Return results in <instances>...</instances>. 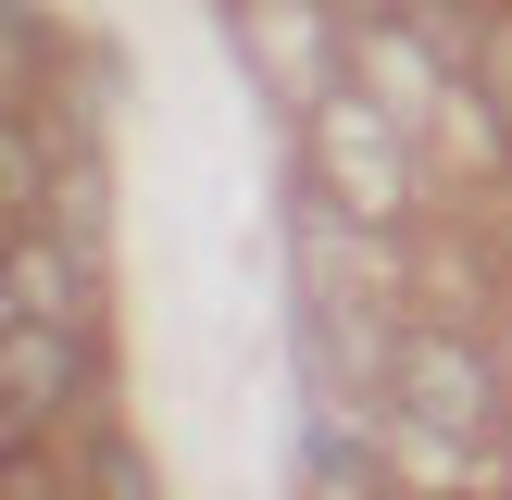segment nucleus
Here are the masks:
<instances>
[{"instance_id": "39448f33", "label": "nucleus", "mask_w": 512, "mask_h": 500, "mask_svg": "<svg viewBox=\"0 0 512 500\" xmlns=\"http://www.w3.org/2000/svg\"><path fill=\"white\" fill-rule=\"evenodd\" d=\"M88 488H100V500H150V463H138L125 438H100V450H88Z\"/></svg>"}, {"instance_id": "f257e3e1", "label": "nucleus", "mask_w": 512, "mask_h": 500, "mask_svg": "<svg viewBox=\"0 0 512 500\" xmlns=\"http://www.w3.org/2000/svg\"><path fill=\"white\" fill-rule=\"evenodd\" d=\"M400 400H413L425 438H475V425H488V363H475L463 338H413L400 350Z\"/></svg>"}, {"instance_id": "423d86ee", "label": "nucleus", "mask_w": 512, "mask_h": 500, "mask_svg": "<svg viewBox=\"0 0 512 500\" xmlns=\"http://www.w3.org/2000/svg\"><path fill=\"white\" fill-rule=\"evenodd\" d=\"M0 175H13V200L38 213V188H50V175H38V138H25V125H13V150H0Z\"/></svg>"}, {"instance_id": "0eeeda50", "label": "nucleus", "mask_w": 512, "mask_h": 500, "mask_svg": "<svg viewBox=\"0 0 512 500\" xmlns=\"http://www.w3.org/2000/svg\"><path fill=\"white\" fill-rule=\"evenodd\" d=\"M488 63H500V88H512V25H500V50H488Z\"/></svg>"}, {"instance_id": "7ed1b4c3", "label": "nucleus", "mask_w": 512, "mask_h": 500, "mask_svg": "<svg viewBox=\"0 0 512 500\" xmlns=\"http://www.w3.org/2000/svg\"><path fill=\"white\" fill-rule=\"evenodd\" d=\"M63 375H75L63 325H13V425H38L50 400H63Z\"/></svg>"}, {"instance_id": "f03ea898", "label": "nucleus", "mask_w": 512, "mask_h": 500, "mask_svg": "<svg viewBox=\"0 0 512 500\" xmlns=\"http://www.w3.org/2000/svg\"><path fill=\"white\" fill-rule=\"evenodd\" d=\"M313 150H325V175H338L363 213H400V138H388L375 100H325V113H313Z\"/></svg>"}, {"instance_id": "20e7f679", "label": "nucleus", "mask_w": 512, "mask_h": 500, "mask_svg": "<svg viewBox=\"0 0 512 500\" xmlns=\"http://www.w3.org/2000/svg\"><path fill=\"white\" fill-rule=\"evenodd\" d=\"M63 313H75L63 250H50V238H25V250H13V325H63Z\"/></svg>"}]
</instances>
